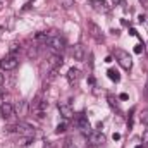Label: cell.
<instances>
[{
    "label": "cell",
    "instance_id": "cell-1",
    "mask_svg": "<svg viewBox=\"0 0 148 148\" xmlns=\"http://www.w3.org/2000/svg\"><path fill=\"white\" fill-rule=\"evenodd\" d=\"M47 107H48L47 100H43L41 93H38L36 97L33 98V102L29 103V112H31V115H33L35 119L41 121V119H43V115H45V110H47Z\"/></svg>",
    "mask_w": 148,
    "mask_h": 148
},
{
    "label": "cell",
    "instance_id": "cell-2",
    "mask_svg": "<svg viewBox=\"0 0 148 148\" xmlns=\"http://www.w3.org/2000/svg\"><path fill=\"white\" fill-rule=\"evenodd\" d=\"M5 131L7 133H17L19 136H35V129L29 124H26V122H17V124L7 126Z\"/></svg>",
    "mask_w": 148,
    "mask_h": 148
},
{
    "label": "cell",
    "instance_id": "cell-3",
    "mask_svg": "<svg viewBox=\"0 0 148 148\" xmlns=\"http://www.w3.org/2000/svg\"><path fill=\"white\" fill-rule=\"evenodd\" d=\"M115 59H117V62L121 64V67H122V69L131 71V67H133V59H131V55H129L126 50L117 48V50H115Z\"/></svg>",
    "mask_w": 148,
    "mask_h": 148
},
{
    "label": "cell",
    "instance_id": "cell-4",
    "mask_svg": "<svg viewBox=\"0 0 148 148\" xmlns=\"http://www.w3.org/2000/svg\"><path fill=\"white\" fill-rule=\"evenodd\" d=\"M74 127L76 129H79L83 134H90L91 133V129H90V121H88V117L84 115V114H77L76 117H74Z\"/></svg>",
    "mask_w": 148,
    "mask_h": 148
},
{
    "label": "cell",
    "instance_id": "cell-5",
    "mask_svg": "<svg viewBox=\"0 0 148 148\" xmlns=\"http://www.w3.org/2000/svg\"><path fill=\"white\" fill-rule=\"evenodd\" d=\"M17 66H19V59L16 55H7L5 59L0 60V69L3 71H14Z\"/></svg>",
    "mask_w": 148,
    "mask_h": 148
},
{
    "label": "cell",
    "instance_id": "cell-6",
    "mask_svg": "<svg viewBox=\"0 0 148 148\" xmlns=\"http://www.w3.org/2000/svg\"><path fill=\"white\" fill-rule=\"evenodd\" d=\"M62 64H64L62 55H57V53L50 55L48 60H47V73H50V71H59V67H60Z\"/></svg>",
    "mask_w": 148,
    "mask_h": 148
},
{
    "label": "cell",
    "instance_id": "cell-7",
    "mask_svg": "<svg viewBox=\"0 0 148 148\" xmlns=\"http://www.w3.org/2000/svg\"><path fill=\"white\" fill-rule=\"evenodd\" d=\"M86 26H88V33L95 38V41H98V43H103L105 36H103V33H102L100 26H97V24H95V23H91V21H90Z\"/></svg>",
    "mask_w": 148,
    "mask_h": 148
},
{
    "label": "cell",
    "instance_id": "cell-8",
    "mask_svg": "<svg viewBox=\"0 0 148 148\" xmlns=\"http://www.w3.org/2000/svg\"><path fill=\"white\" fill-rule=\"evenodd\" d=\"M47 45H48V47H52L53 50H64V48H66V40H64L62 36H59V35H55V36L48 38Z\"/></svg>",
    "mask_w": 148,
    "mask_h": 148
},
{
    "label": "cell",
    "instance_id": "cell-9",
    "mask_svg": "<svg viewBox=\"0 0 148 148\" xmlns=\"http://www.w3.org/2000/svg\"><path fill=\"white\" fill-rule=\"evenodd\" d=\"M90 5L93 7V10H97L100 14H107L110 10V5L105 0H90Z\"/></svg>",
    "mask_w": 148,
    "mask_h": 148
},
{
    "label": "cell",
    "instance_id": "cell-10",
    "mask_svg": "<svg viewBox=\"0 0 148 148\" xmlns=\"http://www.w3.org/2000/svg\"><path fill=\"white\" fill-rule=\"evenodd\" d=\"M88 140H90V143H91L93 147H102V145L105 143V136H103L100 131H91V133L88 134Z\"/></svg>",
    "mask_w": 148,
    "mask_h": 148
},
{
    "label": "cell",
    "instance_id": "cell-11",
    "mask_svg": "<svg viewBox=\"0 0 148 148\" xmlns=\"http://www.w3.org/2000/svg\"><path fill=\"white\" fill-rule=\"evenodd\" d=\"M71 55H73L74 60H79V62H83L84 60V57H86V50H84V47L83 45H74L73 50H71Z\"/></svg>",
    "mask_w": 148,
    "mask_h": 148
},
{
    "label": "cell",
    "instance_id": "cell-12",
    "mask_svg": "<svg viewBox=\"0 0 148 148\" xmlns=\"http://www.w3.org/2000/svg\"><path fill=\"white\" fill-rule=\"evenodd\" d=\"M0 115H2L3 119H10V117L14 115V107H12L10 103L3 102V103L0 105Z\"/></svg>",
    "mask_w": 148,
    "mask_h": 148
},
{
    "label": "cell",
    "instance_id": "cell-13",
    "mask_svg": "<svg viewBox=\"0 0 148 148\" xmlns=\"http://www.w3.org/2000/svg\"><path fill=\"white\" fill-rule=\"evenodd\" d=\"M79 77H81V71L79 69H69V73H67V83L71 84V86H74L77 81H79Z\"/></svg>",
    "mask_w": 148,
    "mask_h": 148
},
{
    "label": "cell",
    "instance_id": "cell-14",
    "mask_svg": "<svg viewBox=\"0 0 148 148\" xmlns=\"http://www.w3.org/2000/svg\"><path fill=\"white\" fill-rule=\"evenodd\" d=\"M59 112H60V115H62L64 119H73L74 117L73 109H71L67 103H59Z\"/></svg>",
    "mask_w": 148,
    "mask_h": 148
},
{
    "label": "cell",
    "instance_id": "cell-15",
    "mask_svg": "<svg viewBox=\"0 0 148 148\" xmlns=\"http://www.w3.org/2000/svg\"><path fill=\"white\" fill-rule=\"evenodd\" d=\"M107 76H109V79H112L114 83H119L121 81V74H119V71H115V69H109L107 71Z\"/></svg>",
    "mask_w": 148,
    "mask_h": 148
},
{
    "label": "cell",
    "instance_id": "cell-16",
    "mask_svg": "<svg viewBox=\"0 0 148 148\" xmlns=\"http://www.w3.org/2000/svg\"><path fill=\"white\" fill-rule=\"evenodd\" d=\"M66 131H67V124H66V122L57 124V127H55V133H57V134H62V133H66Z\"/></svg>",
    "mask_w": 148,
    "mask_h": 148
},
{
    "label": "cell",
    "instance_id": "cell-17",
    "mask_svg": "<svg viewBox=\"0 0 148 148\" xmlns=\"http://www.w3.org/2000/svg\"><path fill=\"white\" fill-rule=\"evenodd\" d=\"M60 2V5L64 7V9H71L74 5V0H59Z\"/></svg>",
    "mask_w": 148,
    "mask_h": 148
},
{
    "label": "cell",
    "instance_id": "cell-18",
    "mask_svg": "<svg viewBox=\"0 0 148 148\" xmlns=\"http://www.w3.org/2000/svg\"><path fill=\"white\" fill-rule=\"evenodd\" d=\"M140 121H141V124H148V110H143L141 112V115H140Z\"/></svg>",
    "mask_w": 148,
    "mask_h": 148
},
{
    "label": "cell",
    "instance_id": "cell-19",
    "mask_svg": "<svg viewBox=\"0 0 148 148\" xmlns=\"http://www.w3.org/2000/svg\"><path fill=\"white\" fill-rule=\"evenodd\" d=\"M55 77H57V71H50V73H48V76H47V83L53 81Z\"/></svg>",
    "mask_w": 148,
    "mask_h": 148
},
{
    "label": "cell",
    "instance_id": "cell-20",
    "mask_svg": "<svg viewBox=\"0 0 148 148\" xmlns=\"http://www.w3.org/2000/svg\"><path fill=\"white\" fill-rule=\"evenodd\" d=\"M141 141H143V145H148V129L143 131V134H141Z\"/></svg>",
    "mask_w": 148,
    "mask_h": 148
},
{
    "label": "cell",
    "instance_id": "cell-21",
    "mask_svg": "<svg viewBox=\"0 0 148 148\" xmlns=\"http://www.w3.org/2000/svg\"><path fill=\"white\" fill-rule=\"evenodd\" d=\"M62 148H77V147L74 145L71 140H67V141H64V147H62Z\"/></svg>",
    "mask_w": 148,
    "mask_h": 148
},
{
    "label": "cell",
    "instance_id": "cell-22",
    "mask_svg": "<svg viewBox=\"0 0 148 148\" xmlns=\"http://www.w3.org/2000/svg\"><path fill=\"white\" fill-rule=\"evenodd\" d=\"M143 50H145V47H143V45H141V43H140V45H136V47H134V53H143Z\"/></svg>",
    "mask_w": 148,
    "mask_h": 148
},
{
    "label": "cell",
    "instance_id": "cell-23",
    "mask_svg": "<svg viewBox=\"0 0 148 148\" xmlns=\"http://www.w3.org/2000/svg\"><path fill=\"white\" fill-rule=\"evenodd\" d=\"M109 103H110V107H114L115 110H119V107H117V103H115V100H114V97H109Z\"/></svg>",
    "mask_w": 148,
    "mask_h": 148
},
{
    "label": "cell",
    "instance_id": "cell-24",
    "mask_svg": "<svg viewBox=\"0 0 148 148\" xmlns=\"http://www.w3.org/2000/svg\"><path fill=\"white\" fill-rule=\"evenodd\" d=\"M45 148H60V145H59V143L50 141V143H47V145H45Z\"/></svg>",
    "mask_w": 148,
    "mask_h": 148
},
{
    "label": "cell",
    "instance_id": "cell-25",
    "mask_svg": "<svg viewBox=\"0 0 148 148\" xmlns=\"http://www.w3.org/2000/svg\"><path fill=\"white\" fill-rule=\"evenodd\" d=\"M129 35H131V36H138V31H136L134 28H129Z\"/></svg>",
    "mask_w": 148,
    "mask_h": 148
},
{
    "label": "cell",
    "instance_id": "cell-26",
    "mask_svg": "<svg viewBox=\"0 0 148 148\" xmlns=\"http://www.w3.org/2000/svg\"><path fill=\"white\" fill-rule=\"evenodd\" d=\"M119 98H121V100H127V98H129V95H127V93H121V95H119Z\"/></svg>",
    "mask_w": 148,
    "mask_h": 148
},
{
    "label": "cell",
    "instance_id": "cell-27",
    "mask_svg": "<svg viewBox=\"0 0 148 148\" xmlns=\"http://www.w3.org/2000/svg\"><path fill=\"white\" fill-rule=\"evenodd\" d=\"M112 138H114V141H119V140H121V134H119V133H114Z\"/></svg>",
    "mask_w": 148,
    "mask_h": 148
},
{
    "label": "cell",
    "instance_id": "cell-28",
    "mask_svg": "<svg viewBox=\"0 0 148 148\" xmlns=\"http://www.w3.org/2000/svg\"><path fill=\"white\" fill-rule=\"evenodd\" d=\"M3 95H5V88H3V86L0 84V100L3 98Z\"/></svg>",
    "mask_w": 148,
    "mask_h": 148
},
{
    "label": "cell",
    "instance_id": "cell-29",
    "mask_svg": "<svg viewBox=\"0 0 148 148\" xmlns=\"http://www.w3.org/2000/svg\"><path fill=\"white\" fill-rule=\"evenodd\" d=\"M138 23H140V24H143V23H145V16H143V14H141V16H138Z\"/></svg>",
    "mask_w": 148,
    "mask_h": 148
},
{
    "label": "cell",
    "instance_id": "cell-30",
    "mask_svg": "<svg viewBox=\"0 0 148 148\" xmlns=\"http://www.w3.org/2000/svg\"><path fill=\"white\" fill-rule=\"evenodd\" d=\"M105 62H107V64H110V62H112V57H110V55H109V57H105Z\"/></svg>",
    "mask_w": 148,
    "mask_h": 148
},
{
    "label": "cell",
    "instance_id": "cell-31",
    "mask_svg": "<svg viewBox=\"0 0 148 148\" xmlns=\"http://www.w3.org/2000/svg\"><path fill=\"white\" fill-rule=\"evenodd\" d=\"M112 2H114L115 5H117V3H122V0H112Z\"/></svg>",
    "mask_w": 148,
    "mask_h": 148
},
{
    "label": "cell",
    "instance_id": "cell-32",
    "mask_svg": "<svg viewBox=\"0 0 148 148\" xmlns=\"http://www.w3.org/2000/svg\"><path fill=\"white\" fill-rule=\"evenodd\" d=\"M140 2H141L143 5H148V0H140Z\"/></svg>",
    "mask_w": 148,
    "mask_h": 148
},
{
    "label": "cell",
    "instance_id": "cell-33",
    "mask_svg": "<svg viewBox=\"0 0 148 148\" xmlns=\"http://www.w3.org/2000/svg\"><path fill=\"white\" fill-rule=\"evenodd\" d=\"M2 83H3V76L0 74V84H2Z\"/></svg>",
    "mask_w": 148,
    "mask_h": 148
},
{
    "label": "cell",
    "instance_id": "cell-34",
    "mask_svg": "<svg viewBox=\"0 0 148 148\" xmlns=\"http://www.w3.org/2000/svg\"><path fill=\"white\" fill-rule=\"evenodd\" d=\"M134 148H145V145H136Z\"/></svg>",
    "mask_w": 148,
    "mask_h": 148
},
{
    "label": "cell",
    "instance_id": "cell-35",
    "mask_svg": "<svg viewBox=\"0 0 148 148\" xmlns=\"http://www.w3.org/2000/svg\"><path fill=\"white\" fill-rule=\"evenodd\" d=\"M145 50H147V55H148V41H147V47H145Z\"/></svg>",
    "mask_w": 148,
    "mask_h": 148
},
{
    "label": "cell",
    "instance_id": "cell-36",
    "mask_svg": "<svg viewBox=\"0 0 148 148\" xmlns=\"http://www.w3.org/2000/svg\"><path fill=\"white\" fill-rule=\"evenodd\" d=\"M145 91H147V95H148V83H147V90H145Z\"/></svg>",
    "mask_w": 148,
    "mask_h": 148
}]
</instances>
